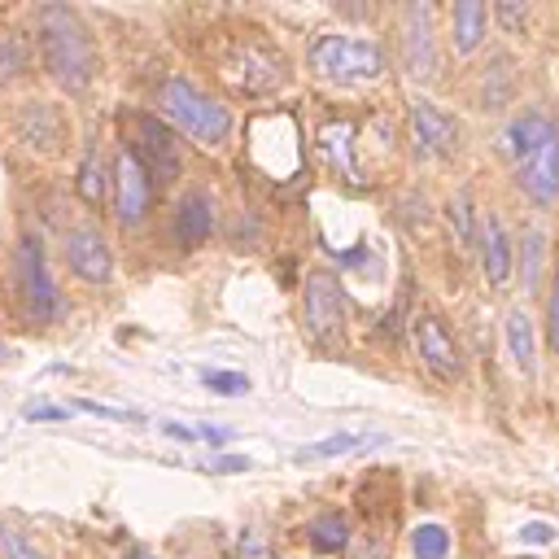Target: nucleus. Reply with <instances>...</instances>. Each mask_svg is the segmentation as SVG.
Here are the masks:
<instances>
[{
	"label": "nucleus",
	"instance_id": "nucleus-17",
	"mask_svg": "<svg viewBox=\"0 0 559 559\" xmlns=\"http://www.w3.org/2000/svg\"><path fill=\"white\" fill-rule=\"evenodd\" d=\"M319 144H323V153L332 157V166L341 175H358V162H354V127L349 122H328L319 131Z\"/></svg>",
	"mask_w": 559,
	"mask_h": 559
},
{
	"label": "nucleus",
	"instance_id": "nucleus-30",
	"mask_svg": "<svg viewBox=\"0 0 559 559\" xmlns=\"http://www.w3.org/2000/svg\"><path fill=\"white\" fill-rule=\"evenodd\" d=\"M546 336H550V349L559 354V271H555V288H550V306H546Z\"/></svg>",
	"mask_w": 559,
	"mask_h": 559
},
{
	"label": "nucleus",
	"instance_id": "nucleus-12",
	"mask_svg": "<svg viewBox=\"0 0 559 559\" xmlns=\"http://www.w3.org/2000/svg\"><path fill=\"white\" fill-rule=\"evenodd\" d=\"M227 79H231L240 92H266V87H275V83L284 79V61H280L275 52L258 48V44H245V52H240V61L227 70Z\"/></svg>",
	"mask_w": 559,
	"mask_h": 559
},
{
	"label": "nucleus",
	"instance_id": "nucleus-2",
	"mask_svg": "<svg viewBox=\"0 0 559 559\" xmlns=\"http://www.w3.org/2000/svg\"><path fill=\"white\" fill-rule=\"evenodd\" d=\"M515 157H520V183L537 205H550L559 197V127L546 114H524L515 122Z\"/></svg>",
	"mask_w": 559,
	"mask_h": 559
},
{
	"label": "nucleus",
	"instance_id": "nucleus-10",
	"mask_svg": "<svg viewBox=\"0 0 559 559\" xmlns=\"http://www.w3.org/2000/svg\"><path fill=\"white\" fill-rule=\"evenodd\" d=\"M66 262H70V271H74L79 280H87V284H105L109 271H114V258H109L105 236H100L96 227H87V223L66 231Z\"/></svg>",
	"mask_w": 559,
	"mask_h": 559
},
{
	"label": "nucleus",
	"instance_id": "nucleus-31",
	"mask_svg": "<svg viewBox=\"0 0 559 559\" xmlns=\"http://www.w3.org/2000/svg\"><path fill=\"white\" fill-rule=\"evenodd\" d=\"M520 537H524V542H550V537H555V528H550V524H528Z\"/></svg>",
	"mask_w": 559,
	"mask_h": 559
},
{
	"label": "nucleus",
	"instance_id": "nucleus-4",
	"mask_svg": "<svg viewBox=\"0 0 559 559\" xmlns=\"http://www.w3.org/2000/svg\"><path fill=\"white\" fill-rule=\"evenodd\" d=\"M310 66H314V74L336 79V83H367V79H376L384 70V57L367 39L323 35V39L310 44Z\"/></svg>",
	"mask_w": 559,
	"mask_h": 559
},
{
	"label": "nucleus",
	"instance_id": "nucleus-5",
	"mask_svg": "<svg viewBox=\"0 0 559 559\" xmlns=\"http://www.w3.org/2000/svg\"><path fill=\"white\" fill-rule=\"evenodd\" d=\"M301 310H306V328H310V336L336 349V345H341V332H345V293H341V284H336L328 271L306 275Z\"/></svg>",
	"mask_w": 559,
	"mask_h": 559
},
{
	"label": "nucleus",
	"instance_id": "nucleus-34",
	"mask_svg": "<svg viewBox=\"0 0 559 559\" xmlns=\"http://www.w3.org/2000/svg\"><path fill=\"white\" fill-rule=\"evenodd\" d=\"M131 559H153V555H140V550H135V555H131Z\"/></svg>",
	"mask_w": 559,
	"mask_h": 559
},
{
	"label": "nucleus",
	"instance_id": "nucleus-18",
	"mask_svg": "<svg viewBox=\"0 0 559 559\" xmlns=\"http://www.w3.org/2000/svg\"><path fill=\"white\" fill-rule=\"evenodd\" d=\"M485 35V4L480 0H459L454 4V48L472 52Z\"/></svg>",
	"mask_w": 559,
	"mask_h": 559
},
{
	"label": "nucleus",
	"instance_id": "nucleus-16",
	"mask_svg": "<svg viewBox=\"0 0 559 559\" xmlns=\"http://www.w3.org/2000/svg\"><path fill=\"white\" fill-rule=\"evenodd\" d=\"M507 349H511V358H515V367H520L524 376H533V371H537L533 323H528V314H524V310H511V314H507Z\"/></svg>",
	"mask_w": 559,
	"mask_h": 559
},
{
	"label": "nucleus",
	"instance_id": "nucleus-25",
	"mask_svg": "<svg viewBox=\"0 0 559 559\" xmlns=\"http://www.w3.org/2000/svg\"><path fill=\"white\" fill-rule=\"evenodd\" d=\"M79 197L92 201V205L105 201V183H100V162H96V153L83 157V170H79Z\"/></svg>",
	"mask_w": 559,
	"mask_h": 559
},
{
	"label": "nucleus",
	"instance_id": "nucleus-21",
	"mask_svg": "<svg viewBox=\"0 0 559 559\" xmlns=\"http://www.w3.org/2000/svg\"><path fill=\"white\" fill-rule=\"evenodd\" d=\"M26 57H31L26 39H22V35H13V31H0V83L17 79V74L26 70Z\"/></svg>",
	"mask_w": 559,
	"mask_h": 559
},
{
	"label": "nucleus",
	"instance_id": "nucleus-33",
	"mask_svg": "<svg viewBox=\"0 0 559 559\" xmlns=\"http://www.w3.org/2000/svg\"><path fill=\"white\" fill-rule=\"evenodd\" d=\"M197 437H205V441H227V432H223V428H210V424H201Z\"/></svg>",
	"mask_w": 559,
	"mask_h": 559
},
{
	"label": "nucleus",
	"instance_id": "nucleus-15",
	"mask_svg": "<svg viewBox=\"0 0 559 559\" xmlns=\"http://www.w3.org/2000/svg\"><path fill=\"white\" fill-rule=\"evenodd\" d=\"M210 227H214V201L210 192H188L179 201V214H175V236L183 249H197L201 240H210Z\"/></svg>",
	"mask_w": 559,
	"mask_h": 559
},
{
	"label": "nucleus",
	"instance_id": "nucleus-11",
	"mask_svg": "<svg viewBox=\"0 0 559 559\" xmlns=\"http://www.w3.org/2000/svg\"><path fill=\"white\" fill-rule=\"evenodd\" d=\"M402 61L415 79L437 74V52H432V9L428 4H406V26H402Z\"/></svg>",
	"mask_w": 559,
	"mask_h": 559
},
{
	"label": "nucleus",
	"instance_id": "nucleus-20",
	"mask_svg": "<svg viewBox=\"0 0 559 559\" xmlns=\"http://www.w3.org/2000/svg\"><path fill=\"white\" fill-rule=\"evenodd\" d=\"M345 542H349V524H345V515H319V520L310 524V546H314V550L332 555V550H341Z\"/></svg>",
	"mask_w": 559,
	"mask_h": 559
},
{
	"label": "nucleus",
	"instance_id": "nucleus-26",
	"mask_svg": "<svg viewBox=\"0 0 559 559\" xmlns=\"http://www.w3.org/2000/svg\"><path fill=\"white\" fill-rule=\"evenodd\" d=\"M367 437H354V432H336V437H328V441H314V445H306L297 459H332V454H341V450H354V445H362Z\"/></svg>",
	"mask_w": 559,
	"mask_h": 559
},
{
	"label": "nucleus",
	"instance_id": "nucleus-32",
	"mask_svg": "<svg viewBox=\"0 0 559 559\" xmlns=\"http://www.w3.org/2000/svg\"><path fill=\"white\" fill-rule=\"evenodd\" d=\"M26 415H31V419H70L61 406H31Z\"/></svg>",
	"mask_w": 559,
	"mask_h": 559
},
{
	"label": "nucleus",
	"instance_id": "nucleus-27",
	"mask_svg": "<svg viewBox=\"0 0 559 559\" xmlns=\"http://www.w3.org/2000/svg\"><path fill=\"white\" fill-rule=\"evenodd\" d=\"M205 389L223 393V397H236V393H249V380L240 371H205Z\"/></svg>",
	"mask_w": 559,
	"mask_h": 559
},
{
	"label": "nucleus",
	"instance_id": "nucleus-13",
	"mask_svg": "<svg viewBox=\"0 0 559 559\" xmlns=\"http://www.w3.org/2000/svg\"><path fill=\"white\" fill-rule=\"evenodd\" d=\"M411 127H415L419 148H428V153H454V148H459L454 122H450L432 100H415V105H411Z\"/></svg>",
	"mask_w": 559,
	"mask_h": 559
},
{
	"label": "nucleus",
	"instance_id": "nucleus-9",
	"mask_svg": "<svg viewBox=\"0 0 559 559\" xmlns=\"http://www.w3.org/2000/svg\"><path fill=\"white\" fill-rule=\"evenodd\" d=\"M148 201H153V179L131 157V148H118V157H114V205H118V218L127 227L140 223L148 214Z\"/></svg>",
	"mask_w": 559,
	"mask_h": 559
},
{
	"label": "nucleus",
	"instance_id": "nucleus-3",
	"mask_svg": "<svg viewBox=\"0 0 559 559\" xmlns=\"http://www.w3.org/2000/svg\"><path fill=\"white\" fill-rule=\"evenodd\" d=\"M157 105H162V114L179 127V131H188L197 144H223V135H227V127H231V118H227V109L223 105H214L210 96H201L192 83H183V79H166L162 83V92H157Z\"/></svg>",
	"mask_w": 559,
	"mask_h": 559
},
{
	"label": "nucleus",
	"instance_id": "nucleus-7",
	"mask_svg": "<svg viewBox=\"0 0 559 559\" xmlns=\"http://www.w3.org/2000/svg\"><path fill=\"white\" fill-rule=\"evenodd\" d=\"M411 336H415V349H419V362L437 376V380H459L463 376V358H459V345L454 336L441 328V319L432 310H419L415 323H411Z\"/></svg>",
	"mask_w": 559,
	"mask_h": 559
},
{
	"label": "nucleus",
	"instance_id": "nucleus-28",
	"mask_svg": "<svg viewBox=\"0 0 559 559\" xmlns=\"http://www.w3.org/2000/svg\"><path fill=\"white\" fill-rule=\"evenodd\" d=\"M498 22L511 31V35H520L524 31V22H528V9H524V0H498Z\"/></svg>",
	"mask_w": 559,
	"mask_h": 559
},
{
	"label": "nucleus",
	"instance_id": "nucleus-6",
	"mask_svg": "<svg viewBox=\"0 0 559 559\" xmlns=\"http://www.w3.org/2000/svg\"><path fill=\"white\" fill-rule=\"evenodd\" d=\"M131 122H135L131 157L144 166V175L148 179H175L179 175V140H175V131L153 114H140Z\"/></svg>",
	"mask_w": 559,
	"mask_h": 559
},
{
	"label": "nucleus",
	"instance_id": "nucleus-19",
	"mask_svg": "<svg viewBox=\"0 0 559 559\" xmlns=\"http://www.w3.org/2000/svg\"><path fill=\"white\" fill-rule=\"evenodd\" d=\"M17 127H22V135H26L31 144H35V135H39L44 148H52V140L61 135V122H57L52 105H44V100H31V105L22 109V118H17Z\"/></svg>",
	"mask_w": 559,
	"mask_h": 559
},
{
	"label": "nucleus",
	"instance_id": "nucleus-8",
	"mask_svg": "<svg viewBox=\"0 0 559 559\" xmlns=\"http://www.w3.org/2000/svg\"><path fill=\"white\" fill-rule=\"evenodd\" d=\"M17 284H22V301L35 319H57L61 314V293L48 280V266H44V253H39L35 240L17 245Z\"/></svg>",
	"mask_w": 559,
	"mask_h": 559
},
{
	"label": "nucleus",
	"instance_id": "nucleus-22",
	"mask_svg": "<svg viewBox=\"0 0 559 559\" xmlns=\"http://www.w3.org/2000/svg\"><path fill=\"white\" fill-rule=\"evenodd\" d=\"M411 550H415V559H445L450 555V533L441 524H419L415 537H411Z\"/></svg>",
	"mask_w": 559,
	"mask_h": 559
},
{
	"label": "nucleus",
	"instance_id": "nucleus-29",
	"mask_svg": "<svg viewBox=\"0 0 559 559\" xmlns=\"http://www.w3.org/2000/svg\"><path fill=\"white\" fill-rule=\"evenodd\" d=\"M537 262H542V236L528 231V236H524V284H528V288L537 284Z\"/></svg>",
	"mask_w": 559,
	"mask_h": 559
},
{
	"label": "nucleus",
	"instance_id": "nucleus-23",
	"mask_svg": "<svg viewBox=\"0 0 559 559\" xmlns=\"http://www.w3.org/2000/svg\"><path fill=\"white\" fill-rule=\"evenodd\" d=\"M445 214H450V227L459 231V240H463V245H476V223H472V197H467V192H454V197H450V205H445Z\"/></svg>",
	"mask_w": 559,
	"mask_h": 559
},
{
	"label": "nucleus",
	"instance_id": "nucleus-24",
	"mask_svg": "<svg viewBox=\"0 0 559 559\" xmlns=\"http://www.w3.org/2000/svg\"><path fill=\"white\" fill-rule=\"evenodd\" d=\"M0 550H4V559H44V550L13 524H0Z\"/></svg>",
	"mask_w": 559,
	"mask_h": 559
},
{
	"label": "nucleus",
	"instance_id": "nucleus-1",
	"mask_svg": "<svg viewBox=\"0 0 559 559\" xmlns=\"http://www.w3.org/2000/svg\"><path fill=\"white\" fill-rule=\"evenodd\" d=\"M39 57L66 92H83L96 74L92 35L83 31V22L66 4H44L39 9Z\"/></svg>",
	"mask_w": 559,
	"mask_h": 559
},
{
	"label": "nucleus",
	"instance_id": "nucleus-14",
	"mask_svg": "<svg viewBox=\"0 0 559 559\" xmlns=\"http://www.w3.org/2000/svg\"><path fill=\"white\" fill-rule=\"evenodd\" d=\"M476 245H480V266H485V280L493 288H502L511 280V245H507V231L493 214L480 218V231H476Z\"/></svg>",
	"mask_w": 559,
	"mask_h": 559
}]
</instances>
